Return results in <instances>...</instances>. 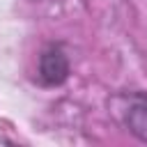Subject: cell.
<instances>
[{"instance_id":"obj_1","label":"cell","mask_w":147,"mask_h":147,"mask_svg":"<svg viewBox=\"0 0 147 147\" xmlns=\"http://www.w3.org/2000/svg\"><path fill=\"white\" fill-rule=\"evenodd\" d=\"M39 78L44 85H62L69 78V57L62 46H48L39 57Z\"/></svg>"},{"instance_id":"obj_2","label":"cell","mask_w":147,"mask_h":147,"mask_svg":"<svg viewBox=\"0 0 147 147\" xmlns=\"http://www.w3.org/2000/svg\"><path fill=\"white\" fill-rule=\"evenodd\" d=\"M126 129L142 142H147V94H131L126 99V108L122 113Z\"/></svg>"}]
</instances>
